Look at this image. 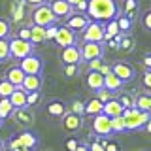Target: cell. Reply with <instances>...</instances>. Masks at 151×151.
<instances>
[{"label": "cell", "mask_w": 151, "mask_h": 151, "mask_svg": "<svg viewBox=\"0 0 151 151\" xmlns=\"http://www.w3.org/2000/svg\"><path fill=\"white\" fill-rule=\"evenodd\" d=\"M91 21L108 23L111 19H117L119 15V6L115 0H87V12Z\"/></svg>", "instance_id": "obj_1"}, {"label": "cell", "mask_w": 151, "mask_h": 151, "mask_svg": "<svg viewBox=\"0 0 151 151\" xmlns=\"http://www.w3.org/2000/svg\"><path fill=\"white\" fill-rule=\"evenodd\" d=\"M123 119H125V125H127V132L144 130V127L151 119V113H145L138 108H130V110L123 111Z\"/></svg>", "instance_id": "obj_2"}, {"label": "cell", "mask_w": 151, "mask_h": 151, "mask_svg": "<svg viewBox=\"0 0 151 151\" xmlns=\"http://www.w3.org/2000/svg\"><path fill=\"white\" fill-rule=\"evenodd\" d=\"M38 144H40V138H38L36 132L25 129V130H21L19 134L12 136V138L6 142V151L15 149V147H30V149H36Z\"/></svg>", "instance_id": "obj_3"}, {"label": "cell", "mask_w": 151, "mask_h": 151, "mask_svg": "<svg viewBox=\"0 0 151 151\" xmlns=\"http://www.w3.org/2000/svg\"><path fill=\"white\" fill-rule=\"evenodd\" d=\"M30 21H32V25H36V27H51V25H57V19L53 15V12H51V8H49V4H42V6H36V8H32V15H30Z\"/></svg>", "instance_id": "obj_4"}, {"label": "cell", "mask_w": 151, "mask_h": 151, "mask_svg": "<svg viewBox=\"0 0 151 151\" xmlns=\"http://www.w3.org/2000/svg\"><path fill=\"white\" fill-rule=\"evenodd\" d=\"M32 53H34V45L28 40H21L17 36H13V38L9 36V57L12 59L21 60V59H25V57L32 55Z\"/></svg>", "instance_id": "obj_5"}, {"label": "cell", "mask_w": 151, "mask_h": 151, "mask_svg": "<svg viewBox=\"0 0 151 151\" xmlns=\"http://www.w3.org/2000/svg\"><path fill=\"white\" fill-rule=\"evenodd\" d=\"M17 66L25 72V76H42V72H44V60L34 53L21 59Z\"/></svg>", "instance_id": "obj_6"}, {"label": "cell", "mask_w": 151, "mask_h": 151, "mask_svg": "<svg viewBox=\"0 0 151 151\" xmlns=\"http://www.w3.org/2000/svg\"><path fill=\"white\" fill-rule=\"evenodd\" d=\"M83 42H96V44H102L104 42V23L100 21H89V25L83 28Z\"/></svg>", "instance_id": "obj_7"}, {"label": "cell", "mask_w": 151, "mask_h": 151, "mask_svg": "<svg viewBox=\"0 0 151 151\" xmlns=\"http://www.w3.org/2000/svg\"><path fill=\"white\" fill-rule=\"evenodd\" d=\"M93 132L96 136H100V138H110L113 134L111 132V119L108 115H104V113H98V115L93 117Z\"/></svg>", "instance_id": "obj_8"}, {"label": "cell", "mask_w": 151, "mask_h": 151, "mask_svg": "<svg viewBox=\"0 0 151 151\" xmlns=\"http://www.w3.org/2000/svg\"><path fill=\"white\" fill-rule=\"evenodd\" d=\"M111 72L115 74L123 83L132 81V79H134V76H136L134 66H132L130 63H127V60H115V63L111 64Z\"/></svg>", "instance_id": "obj_9"}, {"label": "cell", "mask_w": 151, "mask_h": 151, "mask_svg": "<svg viewBox=\"0 0 151 151\" xmlns=\"http://www.w3.org/2000/svg\"><path fill=\"white\" fill-rule=\"evenodd\" d=\"M81 51V60H93V59H102L104 55V45L96 44V42H83V45H79Z\"/></svg>", "instance_id": "obj_10"}, {"label": "cell", "mask_w": 151, "mask_h": 151, "mask_svg": "<svg viewBox=\"0 0 151 151\" xmlns=\"http://www.w3.org/2000/svg\"><path fill=\"white\" fill-rule=\"evenodd\" d=\"M55 44L59 47H68V45H78V32L70 30L68 27H59L57 28V34H55Z\"/></svg>", "instance_id": "obj_11"}, {"label": "cell", "mask_w": 151, "mask_h": 151, "mask_svg": "<svg viewBox=\"0 0 151 151\" xmlns=\"http://www.w3.org/2000/svg\"><path fill=\"white\" fill-rule=\"evenodd\" d=\"M89 15L87 13H79V12H72L68 17H66V25L64 27H68L70 30H74V32H81L85 27L89 25Z\"/></svg>", "instance_id": "obj_12"}, {"label": "cell", "mask_w": 151, "mask_h": 151, "mask_svg": "<svg viewBox=\"0 0 151 151\" xmlns=\"http://www.w3.org/2000/svg\"><path fill=\"white\" fill-rule=\"evenodd\" d=\"M12 119L17 123L23 129H28V127L34 125V113H32L30 108H19V110H13Z\"/></svg>", "instance_id": "obj_13"}, {"label": "cell", "mask_w": 151, "mask_h": 151, "mask_svg": "<svg viewBox=\"0 0 151 151\" xmlns=\"http://www.w3.org/2000/svg\"><path fill=\"white\" fill-rule=\"evenodd\" d=\"M60 63L64 66L66 64H76L78 66L81 63V51H79V45H68V47H63L60 51Z\"/></svg>", "instance_id": "obj_14"}, {"label": "cell", "mask_w": 151, "mask_h": 151, "mask_svg": "<svg viewBox=\"0 0 151 151\" xmlns=\"http://www.w3.org/2000/svg\"><path fill=\"white\" fill-rule=\"evenodd\" d=\"M83 127V115H78V113L66 111L63 115V129L66 132H78L81 130Z\"/></svg>", "instance_id": "obj_15"}, {"label": "cell", "mask_w": 151, "mask_h": 151, "mask_svg": "<svg viewBox=\"0 0 151 151\" xmlns=\"http://www.w3.org/2000/svg\"><path fill=\"white\" fill-rule=\"evenodd\" d=\"M51 8V12H53V15L57 19H66L70 15V13L74 12V8L70 6L66 0H51V2H47Z\"/></svg>", "instance_id": "obj_16"}, {"label": "cell", "mask_w": 151, "mask_h": 151, "mask_svg": "<svg viewBox=\"0 0 151 151\" xmlns=\"http://www.w3.org/2000/svg\"><path fill=\"white\" fill-rule=\"evenodd\" d=\"M123 106H121V102L117 100L115 96L113 98H110L108 102H104V108H102V113L104 115H108L110 119H113V117H119V115H123Z\"/></svg>", "instance_id": "obj_17"}, {"label": "cell", "mask_w": 151, "mask_h": 151, "mask_svg": "<svg viewBox=\"0 0 151 151\" xmlns=\"http://www.w3.org/2000/svg\"><path fill=\"white\" fill-rule=\"evenodd\" d=\"M42 85H44L42 76H25L21 89H23V91H27V93H40Z\"/></svg>", "instance_id": "obj_18"}, {"label": "cell", "mask_w": 151, "mask_h": 151, "mask_svg": "<svg viewBox=\"0 0 151 151\" xmlns=\"http://www.w3.org/2000/svg\"><path fill=\"white\" fill-rule=\"evenodd\" d=\"M45 111H47V115H51V117H63L66 111H68V106H66V102L63 100H49L47 102V106H45Z\"/></svg>", "instance_id": "obj_19"}, {"label": "cell", "mask_w": 151, "mask_h": 151, "mask_svg": "<svg viewBox=\"0 0 151 151\" xmlns=\"http://www.w3.org/2000/svg\"><path fill=\"white\" fill-rule=\"evenodd\" d=\"M4 78H6L8 81L13 85V87H21V85H23V79H25V72H23L19 66H12V68H8V72H6Z\"/></svg>", "instance_id": "obj_20"}, {"label": "cell", "mask_w": 151, "mask_h": 151, "mask_svg": "<svg viewBox=\"0 0 151 151\" xmlns=\"http://www.w3.org/2000/svg\"><path fill=\"white\" fill-rule=\"evenodd\" d=\"M87 87L91 89V91L96 93L98 89H102L104 87V76L100 72H94V70H89V74H87Z\"/></svg>", "instance_id": "obj_21"}, {"label": "cell", "mask_w": 151, "mask_h": 151, "mask_svg": "<svg viewBox=\"0 0 151 151\" xmlns=\"http://www.w3.org/2000/svg\"><path fill=\"white\" fill-rule=\"evenodd\" d=\"M9 102H12V106L19 110V108H28L27 106V91H23L21 87H17L15 91L9 94Z\"/></svg>", "instance_id": "obj_22"}, {"label": "cell", "mask_w": 151, "mask_h": 151, "mask_svg": "<svg viewBox=\"0 0 151 151\" xmlns=\"http://www.w3.org/2000/svg\"><path fill=\"white\" fill-rule=\"evenodd\" d=\"M104 87H106L108 91H111V93H117L123 87V81L113 72H108L106 76H104Z\"/></svg>", "instance_id": "obj_23"}, {"label": "cell", "mask_w": 151, "mask_h": 151, "mask_svg": "<svg viewBox=\"0 0 151 151\" xmlns=\"http://www.w3.org/2000/svg\"><path fill=\"white\" fill-rule=\"evenodd\" d=\"M102 108H104V104L94 96V98H91V100L85 102V115L94 117V115H98V113H102Z\"/></svg>", "instance_id": "obj_24"}, {"label": "cell", "mask_w": 151, "mask_h": 151, "mask_svg": "<svg viewBox=\"0 0 151 151\" xmlns=\"http://www.w3.org/2000/svg\"><path fill=\"white\" fill-rule=\"evenodd\" d=\"M44 42H47L45 40V28L30 25V44L36 45V44H44Z\"/></svg>", "instance_id": "obj_25"}, {"label": "cell", "mask_w": 151, "mask_h": 151, "mask_svg": "<svg viewBox=\"0 0 151 151\" xmlns=\"http://www.w3.org/2000/svg\"><path fill=\"white\" fill-rule=\"evenodd\" d=\"M136 108L145 113H151V93L136 94Z\"/></svg>", "instance_id": "obj_26"}, {"label": "cell", "mask_w": 151, "mask_h": 151, "mask_svg": "<svg viewBox=\"0 0 151 151\" xmlns=\"http://www.w3.org/2000/svg\"><path fill=\"white\" fill-rule=\"evenodd\" d=\"M25 0H15L13 2V6H12V19L15 23L19 21H23V15H25Z\"/></svg>", "instance_id": "obj_27"}, {"label": "cell", "mask_w": 151, "mask_h": 151, "mask_svg": "<svg viewBox=\"0 0 151 151\" xmlns=\"http://www.w3.org/2000/svg\"><path fill=\"white\" fill-rule=\"evenodd\" d=\"M117 100L121 102L123 110H130V108H136V94L132 93H121L117 96Z\"/></svg>", "instance_id": "obj_28"}, {"label": "cell", "mask_w": 151, "mask_h": 151, "mask_svg": "<svg viewBox=\"0 0 151 151\" xmlns=\"http://www.w3.org/2000/svg\"><path fill=\"white\" fill-rule=\"evenodd\" d=\"M15 108L12 106V102H9V98H0V119L6 121L8 117H12V113Z\"/></svg>", "instance_id": "obj_29"}, {"label": "cell", "mask_w": 151, "mask_h": 151, "mask_svg": "<svg viewBox=\"0 0 151 151\" xmlns=\"http://www.w3.org/2000/svg\"><path fill=\"white\" fill-rule=\"evenodd\" d=\"M104 30H106V34H104V40H113L117 34H121V30H119V27H117V21L115 19H111V21H108V25L104 27Z\"/></svg>", "instance_id": "obj_30"}, {"label": "cell", "mask_w": 151, "mask_h": 151, "mask_svg": "<svg viewBox=\"0 0 151 151\" xmlns=\"http://www.w3.org/2000/svg\"><path fill=\"white\" fill-rule=\"evenodd\" d=\"M111 132H113V134H123V132H127V125H125L123 115L113 117V119H111Z\"/></svg>", "instance_id": "obj_31"}, {"label": "cell", "mask_w": 151, "mask_h": 151, "mask_svg": "<svg viewBox=\"0 0 151 151\" xmlns=\"http://www.w3.org/2000/svg\"><path fill=\"white\" fill-rule=\"evenodd\" d=\"M15 89H17V87H13V85L9 83L6 78L0 79V98H9V94L15 91Z\"/></svg>", "instance_id": "obj_32"}, {"label": "cell", "mask_w": 151, "mask_h": 151, "mask_svg": "<svg viewBox=\"0 0 151 151\" xmlns=\"http://www.w3.org/2000/svg\"><path fill=\"white\" fill-rule=\"evenodd\" d=\"M9 59V38H0V63Z\"/></svg>", "instance_id": "obj_33"}, {"label": "cell", "mask_w": 151, "mask_h": 151, "mask_svg": "<svg viewBox=\"0 0 151 151\" xmlns=\"http://www.w3.org/2000/svg\"><path fill=\"white\" fill-rule=\"evenodd\" d=\"M9 32H12V25L6 17H0V38H9Z\"/></svg>", "instance_id": "obj_34"}, {"label": "cell", "mask_w": 151, "mask_h": 151, "mask_svg": "<svg viewBox=\"0 0 151 151\" xmlns=\"http://www.w3.org/2000/svg\"><path fill=\"white\" fill-rule=\"evenodd\" d=\"M72 113H78V115H85V104L81 100H72V104H70V110Z\"/></svg>", "instance_id": "obj_35"}, {"label": "cell", "mask_w": 151, "mask_h": 151, "mask_svg": "<svg viewBox=\"0 0 151 151\" xmlns=\"http://www.w3.org/2000/svg\"><path fill=\"white\" fill-rule=\"evenodd\" d=\"M96 98L104 104V102L110 100V98H113V93H111V91H108L106 87H102V89H98V91H96Z\"/></svg>", "instance_id": "obj_36"}, {"label": "cell", "mask_w": 151, "mask_h": 151, "mask_svg": "<svg viewBox=\"0 0 151 151\" xmlns=\"http://www.w3.org/2000/svg\"><path fill=\"white\" fill-rule=\"evenodd\" d=\"M115 21H117V27H119V30H123V32H127V30H129V28L132 27V23H130V19L129 17H119V19H115Z\"/></svg>", "instance_id": "obj_37"}, {"label": "cell", "mask_w": 151, "mask_h": 151, "mask_svg": "<svg viewBox=\"0 0 151 151\" xmlns=\"http://www.w3.org/2000/svg\"><path fill=\"white\" fill-rule=\"evenodd\" d=\"M38 102H40V93H27V106L28 108H32Z\"/></svg>", "instance_id": "obj_38"}, {"label": "cell", "mask_w": 151, "mask_h": 151, "mask_svg": "<svg viewBox=\"0 0 151 151\" xmlns=\"http://www.w3.org/2000/svg\"><path fill=\"white\" fill-rule=\"evenodd\" d=\"M142 25H144L145 30H149V32H151V9H147V12L142 15Z\"/></svg>", "instance_id": "obj_39"}, {"label": "cell", "mask_w": 151, "mask_h": 151, "mask_svg": "<svg viewBox=\"0 0 151 151\" xmlns=\"http://www.w3.org/2000/svg\"><path fill=\"white\" fill-rule=\"evenodd\" d=\"M17 38L30 42V27H21V28H19V32H17Z\"/></svg>", "instance_id": "obj_40"}, {"label": "cell", "mask_w": 151, "mask_h": 151, "mask_svg": "<svg viewBox=\"0 0 151 151\" xmlns=\"http://www.w3.org/2000/svg\"><path fill=\"white\" fill-rule=\"evenodd\" d=\"M57 25H51L45 28V40H55V34H57Z\"/></svg>", "instance_id": "obj_41"}, {"label": "cell", "mask_w": 151, "mask_h": 151, "mask_svg": "<svg viewBox=\"0 0 151 151\" xmlns=\"http://www.w3.org/2000/svg\"><path fill=\"white\" fill-rule=\"evenodd\" d=\"M142 83H144V87H145V89H149V91H151V70H145V72H144Z\"/></svg>", "instance_id": "obj_42"}, {"label": "cell", "mask_w": 151, "mask_h": 151, "mask_svg": "<svg viewBox=\"0 0 151 151\" xmlns=\"http://www.w3.org/2000/svg\"><path fill=\"white\" fill-rule=\"evenodd\" d=\"M102 64H104L102 59H93V60H89V70H94V72H98Z\"/></svg>", "instance_id": "obj_43"}, {"label": "cell", "mask_w": 151, "mask_h": 151, "mask_svg": "<svg viewBox=\"0 0 151 151\" xmlns=\"http://www.w3.org/2000/svg\"><path fill=\"white\" fill-rule=\"evenodd\" d=\"M64 74L68 76V78H72V76L78 74V66H76V64H66L64 66Z\"/></svg>", "instance_id": "obj_44"}, {"label": "cell", "mask_w": 151, "mask_h": 151, "mask_svg": "<svg viewBox=\"0 0 151 151\" xmlns=\"http://www.w3.org/2000/svg\"><path fill=\"white\" fill-rule=\"evenodd\" d=\"M102 147H104V151H119V145H117V144H113V142H106V140L102 142Z\"/></svg>", "instance_id": "obj_45"}, {"label": "cell", "mask_w": 151, "mask_h": 151, "mask_svg": "<svg viewBox=\"0 0 151 151\" xmlns=\"http://www.w3.org/2000/svg\"><path fill=\"white\" fill-rule=\"evenodd\" d=\"M78 145H79V142L76 138H68V140H66V149H68V151H76Z\"/></svg>", "instance_id": "obj_46"}, {"label": "cell", "mask_w": 151, "mask_h": 151, "mask_svg": "<svg viewBox=\"0 0 151 151\" xmlns=\"http://www.w3.org/2000/svg\"><path fill=\"white\" fill-rule=\"evenodd\" d=\"M47 0H25V4H28V6L36 8V6H42V4H45Z\"/></svg>", "instance_id": "obj_47"}, {"label": "cell", "mask_w": 151, "mask_h": 151, "mask_svg": "<svg viewBox=\"0 0 151 151\" xmlns=\"http://www.w3.org/2000/svg\"><path fill=\"white\" fill-rule=\"evenodd\" d=\"M89 151H104L102 144H98V142H93L91 145H89Z\"/></svg>", "instance_id": "obj_48"}, {"label": "cell", "mask_w": 151, "mask_h": 151, "mask_svg": "<svg viewBox=\"0 0 151 151\" xmlns=\"http://www.w3.org/2000/svg\"><path fill=\"white\" fill-rule=\"evenodd\" d=\"M144 66H145V70H151V53L144 57Z\"/></svg>", "instance_id": "obj_49"}, {"label": "cell", "mask_w": 151, "mask_h": 151, "mask_svg": "<svg viewBox=\"0 0 151 151\" xmlns=\"http://www.w3.org/2000/svg\"><path fill=\"white\" fill-rule=\"evenodd\" d=\"M98 72H100L102 76H106L108 72H111V66H108V64H102V66H100V70H98Z\"/></svg>", "instance_id": "obj_50"}, {"label": "cell", "mask_w": 151, "mask_h": 151, "mask_svg": "<svg viewBox=\"0 0 151 151\" xmlns=\"http://www.w3.org/2000/svg\"><path fill=\"white\" fill-rule=\"evenodd\" d=\"M134 8H136V2H134V0H127V12H132Z\"/></svg>", "instance_id": "obj_51"}, {"label": "cell", "mask_w": 151, "mask_h": 151, "mask_svg": "<svg viewBox=\"0 0 151 151\" xmlns=\"http://www.w3.org/2000/svg\"><path fill=\"white\" fill-rule=\"evenodd\" d=\"M66 2H68V4H70V6H72V8H76V6H78V4L85 2V0H66Z\"/></svg>", "instance_id": "obj_52"}, {"label": "cell", "mask_w": 151, "mask_h": 151, "mask_svg": "<svg viewBox=\"0 0 151 151\" xmlns=\"http://www.w3.org/2000/svg\"><path fill=\"white\" fill-rule=\"evenodd\" d=\"M76 151H89V145H87V144H79Z\"/></svg>", "instance_id": "obj_53"}, {"label": "cell", "mask_w": 151, "mask_h": 151, "mask_svg": "<svg viewBox=\"0 0 151 151\" xmlns=\"http://www.w3.org/2000/svg\"><path fill=\"white\" fill-rule=\"evenodd\" d=\"M9 151H34V149H30V147H15V149H9Z\"/></svg>", "instance_id": "obj_54"}, {"label": "cell", "mask_w": 151, "mask_h": 151, "mask_svg": "<svg viewBox=\"0 0 151 151\" xmlns=\"http://www.w3.org/2000/svg\"><path fill=\"white\" fill-rule=\"evenodd\" d=\"M0 151H6V142L0 138Z\"/></svg>", "instance_id": "obj_55"}, {"label": "cell", "mask_w": 151, "mask_h": 151, "mask_svg": "<svg viewBox=\"0 0 151 151\" xmlns=\"http://www.w3.org/2000/svg\"><path fill=\"white\" fill-rule=\"evenodd\" d=\"M144 130H147V132H151V119L147 121V125H145V127H144Z\"/></svg>", "instance_id": "obj_56"}, {"label": "cell", "mask_w": 151, "mask_h": 151, "mask_svg": "<svg viewBox=\"0 0 151 151\" xmlns=\"http://www.w3.org/2000/svg\"><path fill=\"white\" fill-rule=\"evenodd\" d=\"M2 123H4V121H2V119H0V127H2Z\"/></svg>", "instance_id": "obj_57"}]
</instances>
